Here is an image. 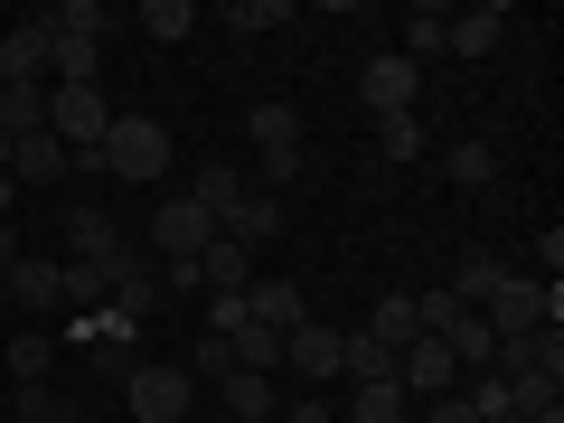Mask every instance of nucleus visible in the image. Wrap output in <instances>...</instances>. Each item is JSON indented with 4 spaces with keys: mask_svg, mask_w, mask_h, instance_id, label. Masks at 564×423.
Returning <instances> with one entry per match:
<instances>
[{
    "mask_svg": "<svg viewBox=\"0 0 564 423\" xmlns=\"http://www.w3.org/2000/svg\"><path fill=\"white\" fill-rule=\"evenodd\" d=\"M339 348H348V329H321V321H302V329H282V367L321 395V386H339Z\"/></svg>",
    "mask_w": 564,
    "mask_h": 423,
    "instance_id": "obj_7",
    "label": "nucleus"
},
{
    "mask_svg": "<svg viewBox=\"0 0 564 423\" xmlns=\"http://www.w3.org/2000/svg\"><path fill=\"white\" fill-rule=\"evenodd\" d=\"M443 180L452 188H489V180H499V151H489V141H452V151H443Z\"/></svg>",
    "mask_w": 564,
    "mask_h": 423,
    "instance_id": "obj_27",
    "label": "nucleus"
},
{
    "mask_svg": "<svg viewBox=\"0 0 564 423\" xmlns=\"http://www.w3.org/2000/svg\"><path fill=\"white\" fill-rule=\"evenodd\" d=\"M188 198H198V207H207V217H217V226H226V207H236V198H245V170H236V161H207V170H198V180H188Z\"/></svg>",
    "mask_w": 564,
    "mask_h": 423,
    "instance_id": "obj_24",
    "label": "nucleus"
},
{
    "mask_svg": "<svg viewBox=\"0 0 564 423\" xmlns=\"http://www.w3.org/2000/svg\"><path fill=\"white\" fill-rule=\"evenodd\" d=\"M10 254H20V226H0V263H10Z\"/></svg>",
    "mask_w": 564,
    "mask_h": 423,
    "instance_id": "obj_37",
    "label": "nucleus"
},
{
    "mask_svg": "<svg viewBox=\"0 0 564 423\" xmlns=\"http://www.w3.org/2000/svg\"><path fill=\"white\" fill-rule=\"evenodd\" d=\"M151 245H161V263H198L207 245H217V217H207L188 188H170L161 198V217H151Z\"/></svg>",
    "mask_w": 564,
    "mask_h": 423,
    "instance_id": "obj_4",
    "label": "nucleus"
},
{
    "mask_svg": "<svg viewBox=\"0 0 564 423\" xmlns=\"http://www.w3.org/2000/svg\"><path fill=\"white\" fill-rule=\"evenodd\" d=\"M10 423H85V404L57 395V386H20L10 395Z\"/></svg>",
    "mask_w": 564,
    "mask_h": 423,
    "instance_id": "obj_25",
    "label": "nucleus"
},
{
    "mask_svg": "<svg viewBox=\"0 0 564 423\" xmlns=\"http://www.w3.org/2000/svg\"><path fill=\"white\" fill-rule=\"evenodd\" d=\"M499 423H564V404H545V414H499Z\"/></svg>",
    "mask_w": 564,
    "mask_h": 423,
    "instance_id": "obj_36",
    "label": "nucleus"
},
{
    "mask_svg": "<svg viewBox=\"0 0 564 423\" xmlns=\"http://www.w3.org/2000/svg\"><path fill=\"white\" fill-rule=\"evenodd\" d=\"M0 302H10V311H29V321H57V311H66L57 254H10V263H0Z\"/></svg>",
    "mask_w": 564,
    "mask_h": 423,
    "instance_id": "obj_5",
    "label": "nucleus"
},
{
    "mask_svg": "<svg viewBox=\"0 0 564 423\" xmlns=\"http://www.w3.org/2000/svg\"><path fill=\"white\" fill-rule=\"evenodd\" d=\"M0 329H10V302H0Z\"/></svg>",
    "mask_w": 564,
    "mask_h": 423,
    "instance_id": "obj_38",
    "label": "nucleus"
},
{
    "mask_svg": "<svg viewBox=\"0 0 564 423\" xmlns=\"http://www.w3.org/2000/svg\"><path fill=\"white\" fill-rule=\"evenodd\" d=\"M367 329H377L386 348H404V339H414V292H386V302L367 311Z\"/></svg>",
    "mask_w": 564,
    "mask_h": 423,
    "instance_id": "obj_31",
    "label": "nucleus"
},
{
    "mask_svg": "<svg viewBox=\"0 0 564 423\" xmlns=\"http://www.w3.org/2000/svg\"><path fill=\"white\" fill-rule=\"evenodd\" d=\"M47 29H57V39H113V10H104V0H57V10H47Z\"/></svg>",
    "mask_w": 564,
    "mask_h": 423,
    "instance_id": "obj_26",
    "label": "nucleus"
},
{
    "mask_svg": "<svg viewBox=\"0 0 564 423\" xmlns=\"http://www.w3.org/2000/svg\"><path fill=\"white\" fill-rule=\"evenodd\" d=\"M180 367H188V377H198V386H226V377H236V348H226L217 329H198V339H188V358H180Z\"/></svg>",
    "mask_w": 564,
    "mask_h": 423,
    "instance_id": "obj_29",
    "label": "nucleus"
},
{
    "mask_svg": "<svg viewBox=\"0 0 564 423\" xmlns=\"http://www.w3.org/2000/svg\"><path fill=\"white\" fill-rule=\"evenodd\" d=\"M217 395H226V414H236V423H273V414H282V404H273V377H245V367L217 386Z\"/></svg>",
    "mask_w": 564,
    "mask_h": 423,
    "instance_id": "obj_23",
    "label": "nucleus"
},
{
    "mask_svg": "<svg viewBox=\"0 0 564 423\" xmlns=\"http://www.w3.org/2000/svg\"><path fill=\"white\" fill-rule=\"evenodd\" d=\"M217 236H236L245 254H254V245H273V236H282V198H263V188H245V198L226 207V226H217Z\"/></svg>",
    "mask_w": 564,
    "mask_h": 423,
    "instance_id": "obj_15",
    "label": "nucleus"
},
{
    "mask_svg": "<svg viewBox=\"0 0 564 423\" xmlns=\"http://www.w3.org/2000/svg\"><path fill=\"white\" fill-rule=\"evenodd\" d=\"M499 282H508V263H499V254H462V273H452V302H462V311H480L489 292H499Z\"/></svg>",
    "mask_w": 564,
    "mask_h": 423,
    "instance_id": "obj_28",
    "label": "nucleus"
},
{
    "mask_svg": "<svg viewBox=\"0 0 564 423\" xmlns=\"http://www.w3.org/2000/svg\"><path fill=\"white\" fill-rule=\"evenodd\" d=\"M76 170V151H66L57 132H29V141H10V180H66Z\"/></svg>",
    "mask_w": 564,
    "mask_h": 423,
    "instance_id": "obj_18",
    "label": "nucleus"
},
{
    "mask_svg": "<svg viewBox=\"0 0 564 423\" xmlns=\"http://www.w3.org/2000/svg\"><path fill=\"white\" fill-rule=\"evenodd\" d=\"M358 95L377 104V113H414V95H423V66H414V57H395V47H377V57L358 66Z\"/></svg>",
    "mask_w": 564,
    "mask_h": 423,
    "instance_id": "obj_9",
    "label": "nucleus"
},
{
    "mask_svg": "<svg viewBox=\"0 0 564 423\" xmlns=\"http://www.w3.org/2000/svg\"><path fill=\"white\" fill-rule=\"evenodd\" d=\"M47 132L76 151V170L95 180V151L104 132H113V104H104V85H47Z\"/></svg>",
    "mask_w": 564,
    "mask_h": 423,
    "instance_id": "obj_2",
    "label": "nucleus"
},
{
    "mask_svg": "<svg viewBox=\"0 0 564 423\" xmlns=\"http://www.w3.org/2000/svg\"><path fill=\"white\" fill-rule=\"evenodd\" d=\"M122 404H132V423H180L188 414V404H198V377H188V367L180 358H141L132 367V377H122Z\"/></svg>",
    "mask_w": 564,
    "mask_h": 423,
    "instance_id": "obj_3",
    "label": "nucleus"
},
{
    "mask_svg": "<svg viewBox=\"0 0 564 423\" xmlns=\"http://www.w3.org/2000/svg\"><path fill=\"white\" fill-rule=\"evenodd\" d=\"M395 386H404L414 404H433V395H452V386H462V367H452L443 339H404V348H395Z\"/></svg>",
    "mask_w": 564,
    "mask_h": 423,
    "instance_id": "obj_8",
    "label": "nucleus"
},
{
    "mask_svg": "<svg viewBox=\"0 0 564 423\" xmlns=\"http://www.w3.org/2000/svg\"><path fill=\"white\" fill-rule=\"evenodd\" d=\"M198 292H254V254H245L236 236H217L198 254Z\"/></svg>",
    "mask_w": 564,
    "mask_h": 423,
    "instance_id": "obj_17",
    "label": "nucleus"
},
{
    "mask_svg": "<svg viewBox=\"0 0 564 423\" xmlns=\"http://www.w3.org/2000/svg\"><path fill=\"white\" fill-rule=\"evenodd\" d=\"M0 367H10L20 386H47V367H57V339H47V329H10V339H0Z\"/></svg>",
    "mask_w": 564,
    "mask_h": 423,
    "instance_id": "obj_19",
    "label": "nucleus"
},
{
    "mask_svg": "<svg viewBox=\"0 0 564 423\" xmlns=\"http://www.w3.org/2000/svg\"><path fill=\"white\" fill-rule=\"evenodd\" d=\"M245 311H254L263 329H302L311 321V292L292 273H254V292H245Z\"/></svg>",
    "mask_w": 564,
    "mask_h": 423,
    "instance_id": "obj_12",
    "label": "nucleus"
},
{
    "mask_svg": "<svg viewBox=\"0 0 564 423\" xmlns=\"http://www.w3.org/2000/svg\"><path fill=\"white\" fill-rule=\"evenodd\" d=\"M226 29H245V39H263V29H292V0H236V10H226Z\"/></svg>",
    "mask_w": 564,
    "mask_h": 423,
    "instance_id": "obj_33",
    "label": "nucleus"
},
{
    "mask_svg": "<svg viewBox=\"0 0 564 423\" xmlns=\"http://www.w3.org/2000/svg\"><path fill=\"white\" fill-rule=\"evenodd\" d=\"M348 423H414V395H404L395 377H377V386H348Z\"/></svg>",
    "mask_w": 564,
    "mask_h": 423,
    "instance_id": "obj_20",
    "label": "nucleus"
},
{
    "mask_svg": "<svg viewBox=\"0 0 564 423\" xmlns=\"http://www.w3.org/2000/svg\"><path fill=\"white\" fill-rule=\"evenodd\" d=\"M282 423H339V404H329V395H302V404H282Z\"/></svg>",
    "mask_w": 564,
    "mask_h": 423,
    "instance_id": "obj_34",
    "label": "nucleus"
},
{
    "mask_svg": "<svg viewBox=\"0 0 564 423\" xmlns=\"http://www.w3.org/2000/svg\"><path fill=\"white\" fill-rule=\"evenodd\" d=\"M377 151H386L395 170H404V161H423V122H414V113H377Z\"/></svg>",
    "mask_w": 564,
    "mask_h": 423,
    "instance_id": "obj_30",
    "label": "nucleus"
},
{
    "mask_svg": "<svg viewBox=\"0 0 564 423\" xmlns=\"http://www.w3.org/2000/svg\"><path fill=\"white\" fill-rule=\"evenodd\" d=\"M47 57H57V39H47V10H29V20L0 39V85H47Z\"/></svg>",
    "mask_w": 564,
    "mask_h": 423,
    "instance_id": "obj_11",
    "label": "nucleus"
},
{
    "mask_svg": "<svg viewBox=\"0 0 564 423\" xmlns=\"http://www.w3.org/2000/svg\"><path fill=\"white\" fill-rule=\"evenodd\" d=\"M443 29H452V10H443V0H414V10H404V20H395V57H443Z\"/></svg>",
    "mask_w": 564,
    "mask_h": 423,
    "instance_id": "obj_16",
    "label": "nucleus"
},
{
    "mask_svg": "<svg viewBox=\"0 0 564 423\" xmlns=\"http://www.w3.org/2000/svg\"><path fill=\"white\" fill-rule=\"evenodd\" d=\"M489 377H545V386H564V329H527V339H499V358H489Z\"/></svg>",
    "mask_w": 564,
    "mask_h": 423,
    "instance_id": "obj_10",
    "label": "nucleus"
},
{
    "mask_svg": "<svg viewBox=\"0 0 564 423\" xmlns=\"http://www.w3.org/2000/svg\"><path fill=\"white\" fill-rule=\"evenodd\" d=\"M95 180H170V122L161 113H113L95 151Z\"/></svg>",
    "mask_w": 564,
    "mask_h": 423,
    "instance_id": "obj_1",
    "label": "nucleus"
},
{
    "mask_svg": "<svg viewBox=\"0 0 564 423\" xmlns=\"http://www.w3.org/2000/svg\"><path fill=\"white\" fill-rule=\"evenodd\" d=\"M10 207H20V180H10V170H0V226H10Z\"/></svg>",
    "mask_w": 564,
    "mask_h": 423,
    "instance_id": "obj_35",
    "label": "nucleus"
},
{
    "mask_svg": "<svg viewBox=\"0 0 564 423\" xmlns=\"http://www.w3.org/2000/svg\"><path fill=\"white\" fill-rule=\"evenodd\" d=\"M226 348H236V367H245V377H273V367H282V329H263L254 311H245V329H236Z\"/></svg>",
    "mask_w": 564,
    "mask_h": 423,
    "instance_id": "obj_22",
    "label": "nucleus"
},
{
    "mask_svg": "<svg viewBox=\"0 0 564 423\" xmlns=\"http://www.w3.org/2000/svg\"><path fill=\"white\" fill-rule=\"evenodd\" d=\"M499 39H508V10H499V0H480V10H452V29H443L452 57H489Z\"/></svg>",
    "mask_w": 564,
    "mask_h": 423,
    "instance_id": "obj_14",
    "label": "nucleus"
},
{
    "mask_svg": "<svg viewBox=\"0 0 564 423\" xmlns=\"http://www.w3.org/2000/svg\"><path fill=\"white\" fill-rule=\"evenodd\" d=\"M170 292H161V254H132L122 245L113 254V273H104V311H122V321H151Z\"/></svg>",
    "mask_w": 564,
    "mask_h": 423,
    "instance_id": "obj_6",
    "label": "nucleus"
},
{
    "mask_svg": "<svg viewBox=\"0 0 564 423\" xmlns=\"http://www.w3.org/2000/svg\"><path fill=\"white\" fill-rule=\"evenodd\" d=\"M141 29L151 39H188L198 29V0H141Z\"/></svg>",
    "mask_w": 564,
    "mask_h": 423,
    "instance_id": "obj_32",
    "label": "nucleus"
},
{
    "mask_svg": "<svg viewBox=\"0 0 564 423\" xmlns=\"http://www.w3.org/2000/svg\"><path fill=\"white\" fill-rule=\"evenodd\" d=\"M245 132H254V161H292L302 151V113L292 104H245Z\"/></svg>",
    "mask_w": 564,
    "mask_h": 423,
    "instance_id": "obj_13",
    "label": "nucleus"
},
{
    "mask_svg": "<svg viewBox=\"0 0 564 423\" xmlns=\"http://www.w3.org/2000/svg\"><path fill=\"white\" fill-rule=\"evenodd\" d=\"M66 245H76V263H113L122 254V226L104 217V207H76V217H66Z\"/></svg>",
    "mask_w": 564,
    "mask_h": 423,
    "instance_id": "obj_21",
    "label": "nucleus"
},
{
    "mask_svg": "<svg viewBox=\"0 0 564 423\" xmlns=\"http://www.w3.org/2000/svg\"><path fill=\"white\" fill-rule=\"evenodd\" d=\"M0 423H10V395H0Z\"/></svg>",
    "mask_w": 564,
    "mask_h": 423,
    "instance_id": "obj_39",
    "label": "nucleus"
}]
</instances>
